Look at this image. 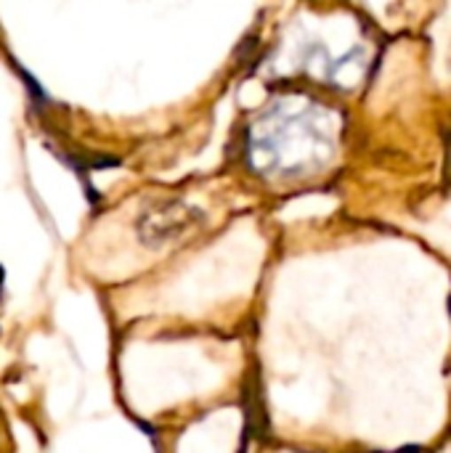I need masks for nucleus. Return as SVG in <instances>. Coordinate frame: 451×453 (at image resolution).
I'll return each instance as SVG.
<instances>
[{
  "label": "nucleus",
  "instance_id": "nucleus-1",
  "mask_svg": "<svg viewBox=\"0 0 451 453\" xmlns=\"http://www.w3.org/2000/svg\"><path fill=\"white\" fill-rule=\"evenodd\" d=\"M340 133V117L327 104L287 93L274 98L250 122L245 157L250 170L263 180H306L335 162Z\"/></svg>",
  "mask_w": 451,
  "mask_h": 453
}]
</instances>
